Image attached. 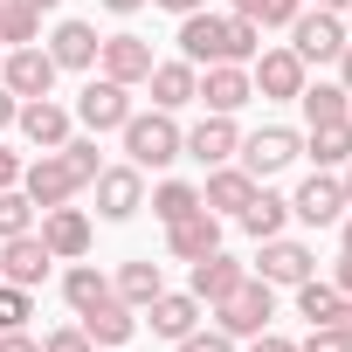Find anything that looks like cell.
I'll return each mask as SVG.
<instances>
[{
  "label": "cell",
  "instance_id": "6da1fadb",
  "mask_svg": "<svg viewBox=\"0 0 352 352\" xmlns=\"http://www.w3.org/2000/svg\"><path fill=\"white\" fill-rule=\"evenodd\" d=\"M256 49H263V28L249 14H208V8L180 14V56L194 69L201 63H256Z\"/></svg>",
  "mask_w": 352,
  "mask_h": 352
},
{
  "label": "cell",
  "instance_id": "7a4b0ae2",
  "mask_svg": "<svg viewBox=\"0 0 352 352\" xmlns=\"http://www.w3.org/2000/svg\"><path fill=\"white\" fill-rule=\"evenodd\" d=\"M118 131H124V152H131L138 173H145V166H173V159H180V138H187L180 124H173V111H145V118L131 111Z\"/></svg>",
  "mask_w": 352,
  "mask_h": 352
},
{
  "label": "cell",
  "instance_id": "3957f363",
  "mask_svg": "<svg viewBox=\"0 0 352 352\" xmlns=\"http://www.w3.org/2000/svg\"><path fill=\"white\" fill-rule=\"evenodd\" d=\"M270 311H276L270 283H263V276H242V283L214 304V324H221L228 338H256V331H270Z\"/></svg>",
  "mask_w": 352,
  "mask_h": 352
},
{
  "label": "cell",
  "instance_id": "277c9868",
  "mask_svg": "<svg viewBox=\"0 0 352 352\" xmlns=\"http://www.w3.org/2000/svg\"><path fill=\"white\" fill-rule=\"evenodd\" d=\"M76 187H90V180H83V173H76L63 152H42L35 166H21V194H28L35 208H63Z\"/></svg>",
  "mask_w": 352,
  "mask_h": 352
},
{
  "label": "cell",
  "instance_id": "5b68a950",
  "mask_svg": "<svg viewBox=\"0 0 352 352\" xmlns=\"http://www.w3.org/2000/svg\"><path fill=\"white\" fill-rule=\"evenodd\" d=\"M235 152H242V173H249V180H270V173H283V166L304 152V138H297L290 124H263V131L242 138Z\"/></svg>",
  "mask_w": 352,
  "mask_h": 352
},
{
  "label": "cell",
  "instance_id": "8992f818",
  "mask_svg": "<svg viewBox=\"0 0 352 352\" xmlns=\"http://www.w3.org/2000/svg\"><path fill=\"white\" fill-rule=\"evenodd\" d=\"M90 187H97V214H104V221H131V214L145 208V180H138V166H104Z\"/></svg>",
  "mask_w": 352,
  "mask_h": 352
},
{
  "label": "cell",
  "instance_id": "52a82bcc",
  "mask_svg": "<svg viewBox=\"0 0 352 352\" xmlns=\"http://www.w3.org/2000/svg\"><path fill=\"white\" fill-rule=\"evenodd\" d=\"M0 83H8L14 97H49V90H56V56L35 49V42H21L8 63H0Z\"/></svg>",
  "mask_w": 352,
  "mask_h": 352
},
{
  "label": "cell",
  "instance_id": "ba28073f",
  "mask_svg": "<svg viewBox=\"0 0 352 352\" xmlns=\"http://www.w3.org/2000/svg\"><path fill=\"white\" fill-rule=\"evenodd\" d=\"M263 97H276V104H290L297 90H304V56L297 49H256V76H249Z\"/></svg>",
  "mask_w": 352,
  "mask_h": 352
},
{
  "label": "cell",
  "instance_id": "9c48e42d",
  "mask_svg": "<svg viewBox=\"0 0 352 352\" xmlns=\"http://www.w3.org/2000/svg\"><path fill=\"white\" fill-rule=\"evenodd\" d=\"M208 111H221V118H235L249 97H256V83H249V69L242 63H208V76H201V90H194Z\"/></svg>",
  "mask_w": 352,
  "mask_h": 352
},
{
  "label": "cell",
  "instance_id": "30bf717a",
  "mask_svg": "<svg viewBox=\"0 0 352 352\" xmlns=\"http://www.w3.org/2000/svg\"><path fill=\"white\" fill-rule=\"evenodd\" d=\"M76 118H83L90 131H118V124L131 118V97H124V83H111V76H90V83H83V97H76Z\"/></svg>",
  "mask_w": 352,
  "mask_h": 352
},
{
  "label": "cell",
  "instance_id": "8fae6325",
  "mask_svg": "<svg viewBox=\"0 0 352 352\" xmlns=\"http://www.w3.org/2000/svg\"><path fill=\"white\" fill-rule=\"evenodd\" d=\"M235 145H242V131H235V118H221V111H208V118L180 138V152H187V159H201V166H228V159H235Z\"/></svg>",
  "mask_w": 352,
  "mask_h": 352
},
{
  "label": "cell",
  "instance_id": "7c38bea8",
  "mask_svg": "<svg viewBox=\"0 0 352 352\" xmlns=\"http://www.w3.org/2000/svg\"><path fill=\"white\" fill-rule=\"evenodd\" d=\"M49 242L42 235H8V242H0V276H8V283H21V290H35L42 276H49Z\"/></svg>",
  "mask_w": 352,
  "mask_h": 352
},
{
  "label": "cell",
  "instance_id": "4fadbf2b",
  "mask_svg": "<svg viewBox=\"0 0 352 352\" xmlns=\"http://www.w3.org/2000/svg\"><path fill=\"white\" fill-rule=\"evenodd\" d=\"M290 35H297L290 49H297L304 63H331V56L345 49V21H338V14H324V8H318V14H297V21H290Z\"/></svg>",
  "mask_w": 352,
  "mask_h": 352
},
{
  "label": "cell",
  "instance_id": "5bb4252c",
  "mask_svg": "<svg viewBox=\"0 0 352 352\" xmlns=\"http://www.w3.org/2000/svg\"><path fill=\"white\" fill-rule=\"evenodd\" d=\"M42 242H49V256H63V263H76L83 249H90V214L83 208H42Z\"/></svg>",
  "mask_w": 352,
  "mask_h": 352
},
{
  "label": "cell",
  "instance_id": "9a60e30c",
  "mask_svg": "<svg viewBox=\"0 0 352 352\" xmlns=\"http://www.w3.org/2000/svg\"><path fill=\"white\" fill-rule=\"evenodd\" d=\"M166 249L180 256V263H201L208 249H221V221H214V208H194V214H180L166 228Z\"/></svg>",
  "mask_w": 352,
  "mask_h": 352
},
{
  "label": "cell",
  "instance_id": "2e32d148",
  "mask_svg": "<svg viewBox=\"0 0 352 352\" xmlns=\"http://www.w3.org/2000/svg\"><path fill=\"white\" fill-rule=\"evenodd\" d=\"M97 56H104V76H111V83H124V90L152 76V42H138V35H104V49H97Z\"/></svg>",
  "mask_w": 352,
  "mask_h": 352
},
{
  "label": "cell",
  "instance_id": "e0dca14e",
  "mask_svg": "<svg viewBox=\"0 0 352 352\" xmlns=\"http://www.w3.org/2000/svg\"><path fill=\"white\" fill-rule=\"evenodd\" d=\"M290 214H297V221H311V228H331V221H345V187H338V180H318V173H311V180L297 187V201H290Z\"/></svg>",
  "mask_w": 352,
  "mask_h": 352
},
{
  "label": "cell",
  "instance_id": "ac0fdd59",
  "mask_svg": "<svg viewBox=\"0 0 352 352\" xmlns=\"http://www.w3.org/2000/svg\"><path fill=\"white\" fill-rule=\"evenodd\" d=\"M145 311H152V331H159V338H173V345H180V338L201 324V297H194V290H159Z\"/></svg>",
  "mask_w": 352,
  "mask_h": 352
},
{
  "label": "cell",
  "instance_id": "d6986e66",
  "mask_svg": "<svg viewBox=\"0 0 352 352\" xmlns=\"http://www.w3.org/2000/svg\"><path fill=\"white\" fill-rule=\"evenodd\" d=\"M14 124L42 145V152H56V145H69V111L63 104H49V97H28L21 111H14Z\"/></svg>",
  "mask_w": 352,
  "mask_h": 352
},
{
  "label": "cell",
  "instance_id": "ffe728a7",
  "mask_svg": "<svg viewBox=\"0 0 352 352\" xmlns=\"http://www.w3.org/2000/svg\"><path fill=\"white\" fill-rule=\"evenodd\" d=\"M145 83H152V104H159V111H180V104H194L201 69H194L187 56H180V63H152V76H145Z\"/></svg>",
  "mask_w": 352,
  "mask_h": 352
},
{
  "label": "cell",
  "instance_id": "44dd1931",
  "mask_svg": "<svg viewBox=\"0 0 352 352\" xmlns=\"http://www.w3.org/2000/svg\"><path fill=\"white\" fill-rule=\"evenodd\" d=\"M311 270H318V256L304 242H283V235L263 242V283H304Z\"/></svg>",
  "mask_w": 352,
  "mask_h": 352
},
{
  "label": "cell",
  "instance_id": "7402d4cb",
  "mask_svg": "<svg viewBox=\"0 0 352 352\" xmlns=\"http://www.w3.org/2000/svg\"><path fill=\"white\" fill-rule=\"evenodd\" d=\"M242 276H249V270H242L235 256H221V249H208V256L194 263V283H187V290H194L201 304H221V297H228V290H235Z\"/></svg>",
  "mask_w": 352,
  "mask_h": 352
},
{
  "label": "cell",
  "instance_id": "603a6c76",
  "mask_svg": "<svg viewBox=\"0 0 352 352\" xmlns=\"http://www.w3.org/2000/svg\"><path fill=\"white\" fill-rule=\"evenodd\" d=\"M76 318H83V331H90V345H124V338H131V304H124L118 290H111L104 304H90V311H76Z\"/></svg>",
  "mask_w": 352,
  "mask_h": 352
},
{
  "label": "cell",
  "instance_id": "cb8c5ba5",
  "mask_svg": "<svg viewBox=\"0 0 352 352\" xmlns=\"http://www.w3.org/2000/svg\"><path fill=\"white\" fill-rule=\"evenodd\" d=\"M97 49H104V42H97V28H90V21H63V28H56V42H49L56 69H90V63H97Z\"/></svg>",
  "mask_w": 352,
  "mask_h": 352
},
{
  "label": "cell",
  "instance_id": "d4e9b609",
  "mask_svg": "<svg viewBox=\"0 0 352 352\" xmlns=\"http://www.w3.org/2000/svg\"><path fill=\"white\" fill-rule=\"evenodd\" d=\"M297 104H304L311 124H345V118H352V90H345V83H304Z\"/></svg>",
  "mask_w": 352,
  "mask_h": 352
},
{
  "label": "cell",
  "instance_id": "484cf974",
  "mask_svg": "<svg viewBox=\"0 0 352 352\" xmlns=\"http://www.w3.org/2000/svg\"><path fill=\"white\" fill-rule=\"evenodd\" d=\"M235 221H242L256 242H270V235H283V221H290V201H283V194H270V187H256V194H249V208H242Z\"/></svg>",
  "mask_w": 352,
  "mask_h": 352
},
{
  "label": "cell",
  "instance_id": "4316f807",
  "mask_svg": "<svg viewBox=\"0 0 352 352\" xmlns=\"http://www.w3.org/2000/svg\"><path fill=\"white\" fill-rule=\"evenodd\" d=\"M249 194H256V180H249V173H235V166H214V180H208L201 208H228V214H242V208H249Z\"/></svg>",
  "mask_w": 352,
  "mask_h": 352
},
{
  "label": "cell",
  "instance_id": "83f0119b",
  "mask_svg": "<svg viewBox=\"0 0 352 352\" xmlns=\"http://www.w3.org/2000/svg\"><path fill=\"white\" fill-rule=\"evenodd\" d=\"M159 290H166L159 263H145V256H138V263H124V270H118V297H124V304H152Z\"/></svg>",
  "mask_w": 352,
  "mask_h": 352
},
{
  "label": "cell",
  "instance_id": "f1b7e54d",
  "mask_svg": "<svg viewBox=\"0 0 352 352\" xmlns=\"http://www.w3.org/2000/svg\"><path fill=\"white\" fill-rule=\"evenodd\" d=\"M35 28H42V8H28V0H0V42H8V49L35 42Z\"/></svg>",
  "mask_w": 352,
  "mask_h": 352
},
{
  "label": "cell",
  "instance_id": "f546056e",
  "mask_svg": "<svg viewBox=\"0 0 352 352\" xmlns=\"http://www.w3.org/2000/svg\"><path fill=\"white\" fill-rule=\"evenodd\" d=\"M63 297H69L76 311H90V304H104V297H111V283H104V270H90V263H76V270L63 276Z\"/></svg>",
  "mask_w": 352,
  "mask_h": 352
},
{
  "label": "cell",
  "instance_id": "4dcf8cb0",
  "mask_svg": "<svg viewBox=\"0 0 352 352\" xmlns=\"http://www.w3.org/2000/svg\"><path fill=\"white\" fill-rule=\"evenodd\" d=\"M311 152H318V166H345L352 159V118L345 124H311Z\"/></svg>",
  "mask_w": 352,
  "mask_h": 352
},
{
  "label": "cell",
  "instance_id": "1f68e13d",
  "mask_svg": "<svg viewBox=\"0 0 352 352\" xmlns=\"http://www.w3.org/2000/svg\"><path fill=\"white\" fill-rule=\"evenodd\" d=\"M194 208H201V187H187V180H166V187L152 194V214H159L166 228L180 221V214H194Z\"/></svg>",
  "mask_w": 352,
  "mask_h": 352
},
{
  "label": "cell",
  "instance_id": "d6a6232c",
  "mask_svg": "<svg viewBox=\"0 0 352 352\" xmlns=\"http://www.w3.org/2000/svg\"><path fill=\"white\" fill-rule=\"evenodd\" d=\"M297 311H304L311 324H331V311H338V290H331V283H318V276H304V283H297Z\"/></svg>",
  "mask_w": 352,
  "mask_h": 352
},
{
  "label": "cell",
  "instance_id": "836d02e7",
  "mask_svg": "<svg viewBox=\"0 0 352 352\" xmlns=\"http://www.w3.org/2000/svg\"><path fill=\"white\" fill-rule=\"evenodd\" d=\"M235 14H249L256 28H290L304 8H297V0H235Z\"/></svg>",
  "mask_w": 352,
  "mask_h": 352
},
{
  "label": "cell",
  "instance_id": "e575fe53",
  "mask_svg": "<svg viewBox=\"0 0 352 352\" xmlns=\"http://www.w3.org/2000/svg\"><path fill=\"white\" fill-rule=\"evenodd\" d=\"M28 221H35V201H28L21 187H0V242H8V235H28Z\"/></svg>",
  "mask_w": 352,
  "mask_h": 352
},
{
  "label": "cell",
  "instance_id": "d590c367",
  "mask_svg": "<svg viewBox=\"0 0 352 352\" xmlns=\"http://www.w3.org/2000/svg\"><path fill=\"white\" fill-rule=\"evenodd\" d=\"M35 318V304H28V290L21 283H0V331H21Z\"/></svg>",
  "mask_w": 352,
  "mask_h": 352
},
{
  "label": "cell",
  "instance_id": "8d00e7d4",
  "mask_svg": "<svg viewBox=\"0 0 352 352\" xmlns=\"http://www.w3.org/2000/svg\"><path fill=\"white\" fill-rule=\"evenodd\" d=\"M180 352H235V338H228L221 324H214V331H201V324H194V331L180 338Z\"/></svg>",
  "mask_w": 352,
  "mask_h": 352
},
{
  "label": "cell",
  "instance_id": "74e56055",
  "mask_svg": "<svg viewBox=\"0 0 352 352\" xmlns=\"http://www.w3.org/2000/svg\"><path fill=\"white\" fill-rule=\"evenodd\" d=\"M42 352H97V345H90V331H83V324H69V331H49V338H42Z\"/></svg>",
  "mask_w": 352,
  "mask_h": 352
},
{
  "label": "cell",
  "instance_id": "f35d334b",
  "mask_svg": "<svg viewBox=\"0 0 352 352\" xmlns=\"http://www.w3.org/2000/svg\"><path fill=\"white\" fill-rule=\"evenodd\" d=\"M297 352H352V338H345V331H331V324H311V338H304Z\"/></svg>",
  "mask_w": 352,
  "mask_h": 352
},
{
  "label": "cell",
  "instance_id": "ab89813d",
  "mask_svg": "<svg viewBox=\"0 0 352 352\" xmlns=\"http://www.w3.org/2000/svg\"><path fill=\"white\" fill-rule=\"evenodd\" d=\"M331 290H338V297H352V249L338 256V270H331Z\"/></svg>",
  "mask_w": 352,
  "mask_h": 352
},
{
  "label": "cell",
  "instance_id": "60d3db41",
  "mask_svg": "<svg viewBox=\"0 0 352 352\" xmlns=\"http://www.w3.org/2000/svg\"><path fill=\"white\" fill-rule=\"evenodd\" d=\"M0 352H42V345H35L28 331H0Z\"/></svg>",
  "mask_w": 352,
  "mask_h": 352
},
{
  "label": "cell",
  "instance_id": "b9f144b4",
  "mask_svg": "<svg viewBox=\"0 0 352 352\" xmlns=\"http://www.w3.org/2000/svg\"><path fill=\"white\" fill-rule=\"evenodd\" d=\"M0 187H21V159L14 152H0Z\"/></svg>",
  "mask_w": 352,
  "mask_h": 352
},
{
  "label": "cell",
  "instance_id": "7bdbcfd3",
  "mask_svg": "<svg viewBox=\"0 0 352 352\" xmlns=\"http://www.w3.org/2000/svg\"><path fill=\"white\" fill-rule=\"evenodd\" d=\"M331 331H345V338H352V297H338V311H331Z\"/></svg>",
  "mask_w": 352,
  "mask_h": 352
},
{
  "label": "cell",
  "instance_id": "ee69618b",
  "mask_svg": "<svg viewBox=\"0 0 352 352\" xmlns=\"http://www.w3.org/2000/svg\"><path fill=\"white\" fill-rule=\"evenodd\" d=\"M256 352H297L290 338H276V331H256Z\"/></svg>",
  "mask_w": 352,
  "mask_h": 352
},
{
  "label": "cell",
  "instance_id": "f6af8a7d",
  "mask_svg": "<svg viewBox=\"0 0 352 352\" xmlns=\"http://www.w3.org/2000/svg\"><path fill=\"white\" fill-rule=\"evenodd\" d=\"M14 111H21V104H14V90H8V83H0V131H8V124H14Z\"/></svg>",
  "mask_w": 352,
  "mask_h": 352
},
{
  "label": "cell",
  "instance_id": "bcb514c9",
  "mask_svg": "<svg viewBox=\"0 0 352 352\" xmlns=\"http://www.w3.org/2000/svg\"><path fill=\"white\" fill-rule=\"evenodd\" d=\"M159 8H173V14H194V8H208V0H159Z\"/></svg>",
  "mask_w": 352,
  "mask_h": 352
},
{
  "label": "cell",
  "instance_id": "7dc6e473",
  "mask_svg": "<svg viewBox=\"0 0 352 352\" xmlns=\"http://www.w3.org/2000/svg\"><path fill=\"white\" fill-rule=\"evenodd\" d=\"M104 8H111V14H138V8H145V0H104Z\"/></svg>",
  "mask_w": 352,
  "mask_h": 352
},
{
  "label": "cell",
  "instance_id": "c3c4849f",
  "mask_svg": "<svg viewBox=\"0 0 352 352\" xmlns=\"http://www.w3.org/2000/svg\"><path fill=\"white\" fill-rule=\"evenodd\" d=\"M338 69H345V90H352V42L338 49Z\"/></svg>",
  "mask_w": 352,
  "mask_h": 352
},
{
  "label": "cell",
  "instance_id": "681fc988",
  "mask_svg": "<svg viewBox=\"0 0 352 352\" xmlns=\"http://www.w3.org/2000/svg\"><path fill=\"white\" fill-rule=\"evenodd\" d=\"M318 8H324V14H345V8H352V0H318Z\"/></svg>",
  "mask_w": 352,
  "mask_h": 352
},
{
  "label": "cell",
  "instance_id": "f907efd6",
  "mask_svg": "<svg viewBox=\"0 0 352 352\" xmlns=\"http://www.w3.org/2000/svg\"><path fill=\"white\" fill-rule=\"evenodd\" d=\"M338 187H345V208H352V159H345V180H338Z\"/></svg>",
  "mask_w": 352,
  "mask_h": 352
},
{
  "label": "cell",
  "instance_id": "816d5d0a",
  "mask_svg": "<svg viewBox=\"0 0 352 352\" xmlns=\"http://www.w3.org/2000/svg\"><path fill=\"white\" fill-rule=\"evenodd\" d=\"M345 249H352V214H345Z\"/></svg>",
  "mask_w": 352,
  "mask_h": 352
},
{
  "label": "cell",
  "instance_id": "f5cc1de1",
  "mask_svg": "<svg viewBox=\"0 0 352 352\" xmlns=\"http://www.w3.org/2000/svg\"><path fill=\"white\" fill-rule=\"evenodd\" d=\"M28 8H56V0H28Z\"/></svg>",
  "mask_w": 352,
  "mask_h": 352
}]
</instances>
